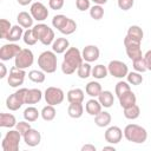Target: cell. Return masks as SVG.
<instances>
[{
  "label": "cell",
  "mask_w": 151,
  "mask_h": 151,
  "mask_svg": "<svg viewBox=\"0 0 151 151\" xmlns=\"http://www.w3.org/2000/svg\"><path fill=\"white\" fill-rule=\"evenodd\" d=\"M57 53L53 51H44L38 57V66L45 73H54L57 71Z\"/></svg>",
  "instance_id": "cell-3"
},
{
  "label": "cell",
  "mask_w": 151,
  "mask_h": 151,
  "mask_svg": "<svg viewBox=\"0 0 151 151\" xmlns=\"http://www.w3.org/2000/svg\"><path fill=\"white\" fill-rule=\"evenodd\" d=\"M105 150H110V151H116V147L113 146V144L112 145H107V146H104L103 147V151H105Z\"/></svg>",
  "instance_id": "cell-53"
},
{
  "label": "cell",
  "mask_w": 151,
  "mask_h": 151,
  "mask_svg": "<svg viewBox=\"0 0 151 151\" xmlns=\"http://www.w3.org/2000/svg\"><path fill=\"white\" fill-rule=\"evenodd\" d=\"M33 31V34L35 35V38L38 39V41H40L42 45L45 46H48V45H52L53 41H54V31L47 26L46 24H37L35 26H33L32 28Z\"/></svg>",
  "instance_id": "cell-4"
},
{
  "label": "cell",
  "mask_w": 151,
  "mask_h": 151,
  "mask_svg": "<svg viewBox=\"0 0 151 151\" xmlns=\"http://www.w3.org/2000/svg\"><path fill=\"white\" fill-rule=\"evenodd\" d=\"M27 90H28V88L22 87V88H19L18 91H15L14 93L9 94V96L6 98V107H7L9 111H18V110L25 104Z\"/></svg>",
  "instance_id": "cell-6"
},
{
  "label": "cell",
  "mask_w": 151,
  "mask_h": 151,
  "mask_svg": "<svg viewBox=\"0 0 151 151\" xmlns=\"http://www.w3.org/2000/svg\"><path fill=\"white\" fill-rule=\"evenodd\" d=\"M91 73H92V67H91L90 63H87V61L83 63V64L78 67V70H77V74H78V77H79L80 79H86V78H88V77L91 76Z\"/></svg>",
  "instance_id": "cell-34"
},
{
  "label": "cell",
  "mask_w": 151,
  "mask_h": 151,
  "mask_svg": "<svg viewBox=\"0 0 151 151\" xmlns=\"http://www.w3.org/2000/svg\"><path fill=\"white\" fill-rule=\"evenodd\" d=\"M45 72L44 71H39V70H32L28 72V79L33 83H37V84H41L45 81Z\"/></svg>",
  "instance_id": "cell-35"
},
{
  "label": "cell",
  "mask_w": 151,
  "mask_h": 151,
  "mask_svg": "<svg viewBox=\"0 0 151 151\" xmlns=\"http://www.w3.org/2000/svg\"><path fill=\"white\" fill-rule=\"evenodd\" d=\"M107 70L112 77L118 78V79H123L129 73L127 65L120 60H111L107 65Z\"/></svg>",
  "instance_id": "cell-10"
},
{
  "label": "cell",
  "mask_w": 151,
  "mask_h": 151,
  "mask_svg": "<svg viewBox=\"0 0 151 151\" xmlns=\"http://www.w3.org/2000/svg\"><path fill=\"white\" fill-rule=\"evenodd\" d=\"M118 99H119V104H120V106L123 109L130 107V106H132V105H134L137 103V97L131 90L125 92V93H123L120 97H118Z\"/></svg>",
  "instance_id": "cell-18"
},
{
  "label": "cell",
  "mask_w": 151,
  "mask_h": 151,
  "mask_svg": "<svg viewBox=\"0 0 151 151\" xmlns=\"http://www.w3.org/2000/svg\"><path fill=\"white\" fill-rule=\"evenodd\" d=\"M70 48V41L66 38H57L52 44V51L57 54H63Z\"/></svg>",
  "instance_id": "cell-17"
},
{
  "label": "cell",
  "mask_w": 151,
  "mask_h": 151,
  "mask_svg": "<svg viewBox=\"0 0 151 151\" xmlns=\"http://www.w3.org/2000/svg\"><path fill=\"white\" fill-rule=\"evenodd\" d=\"M21 137H22V134L17 129L15 130H9L5 134V137L1 142L2 151H18Z\"/></svg>",
  "instance_id": "cell-5"
},
{
  "label": "cell",
  "mask_w": 151,
  "mask_h": 151,
  "mask_svg": "<svg viewBox=\"0 0 151 151\" xmlns=\"http://www.w3.org/2000/svg\"><path fill=\"white\" fill-rule=\"evenodd\" d=\"M22 48L15 44V42H8V44H5L1 46L0 48V59L2 61H8L13 58H15L19 52L21 51Z\"/></svg>",
  "instance_id": "cell-11"
},
{
  "label": "cell",
  "mask_w": 151,
  "mask_h": 151,
  "mask_svg": "<svg viewBox=\"0 0 151 151\" xmlns=\"http://www.w3.org/2000/svg\"><path fill=\"white\" fill-rule=\"evenodd\" d=\"M12 28L11 22L7 19H1L0 20V38L1 39H6L9 31Z\"/></svg>",
  "instance_id": "cell-40"
},
{
  "label": "cell",
  "mask_w": 151,
  "mask_h": 151,
  "mask_svg": "<svg viewBox=\"0 0 151 151\" xmlns=\"http://www.w3.org/2000/svg\"><path fill=\"white\" fill-rule=\"evenodd\" d=\"M17 1H18V4L21 5V6H27V5H29V4L32 2V0H17Z\"/></svg>",
  "instance_id": "cell-51"
},
{
  "label": "cell",
  "mask_w": 151,
  "mask_h": 151,
  "mask_svg": "<svg viewBox=\"0 0 151 151\" xmlns=\"http://www.w3.org/2000/svg\"><path fill=\"white\" fill-rule=\"evenodd\" d=\"M29 13L33 17V19L37 20V21H44L48 17V9H47V7L42 2H40V1H35V2H33L31 5Z\"/></svg>",
  "instance_id": "cell-13"
},
{
  "label": "cell",
  "mask_w": 151,
  "mask_h": 151,
  "mask_svg": "<svg viewBox=\"0 0 151 151\" xmlns=\"http://www.w3.org/2000/svg\"><path fill=\"white\" fill-rule=\"evenodd\" d=\"M83 63H84V59H83V55L79 48L70 47L64 54V60L61 64V72L66 76L73 74Z\"/></svg>",
  "instance_id": "cell-1"
},
{
  "label": "cell",
  "mask_w": 151,
  "mask_h": 151,
  "mask_svg": "<svg viewBox=\"0 0 151 151\" xmlns=\"http://www.w3.org/2000/svg\"><path fill=\"white\" fill-rule=\"evenodd\" d=\"M67 20H68V18L66 15H64V14H57L52 19V26L59 31V29H61L64 27V25L67 22Z\"/></svg>",
  "instance_id": "cell-38"
},
{
  "label": "cell",
  "mask_w": 151,
  "mask_h": 151,
  "mask_svg": "<svg viewBox=\"0 0 151 151\" xmlns=\"http://www.w3.org/2000/svg\"><path fill=\"white\" fill-rule=\"evenodd\" d=\"M126 79H127V83L130 85H134V86H138L143 83V76L142 73L134 71V72H129L127 76H126Z\"/></svg>",
  "instance_id": "cell-36"
},
{
  "label": "cell",
  "mask_w": 151,
  "mask_h": 151,
  "mask_svg": "<svg viewBox=\"0 0 151 151\" xmlns=\"http://www.w3.org/2000/svg\"><path fill=\"white\" fill-rule=\"evenodd\" d=\"M22 138H24L25 144L27 146H31V147H34V146L39 145L40 142H41L40 132L38 130H35V129H32V127L28 131H26V133L22 136Z\"/></svg>",
  "instance_id": "cell-15"
},
{
  "label": "cell",
  "mask_w": 151,
  "mask_h": 151,
  "mask_svg": "<svg viewBox=\"0 0 151 151\" xmlns=\"http://www.w3.org/2000/svg\"><path fill=\"white\" fill-rule=\"evenodd\" d=\"M0 70H1V72H0V78L4 79V78L7 76V68H6V65H5L4 63H0Z\"/></svg>",
  "instance_id": "cell-49"
},
{
  "label": "cell",
  "mask_w": 151,
  "mask_h": 151,
  "mask_svg": "<svg viewBox=\"0 0 151 151\" xmlns=\"http://www.w3.org/2000/svg\"><path fill=\"white\" fill-rule=\"evenodd\" d=\"M144 59L147 66V71H151V50H149L145 54H144Z\"/></svg>",
  "instance_id": "cell-48"
},
{
  "label": "cell",
  "mask_w": 151,
  "mask_h": 151,
  "mask_svg": "<svg viewBox=\"0 0 151 151\" xmlns=\"http://www.w3.org/2000/svg\"><path fill=\"white\" fill-rule=\"evenodd\" d=\"M76 7L80 12L90 9L91 8V0H76Z\"/></svg>",
  "instance_id": "cell-46"
},
{
  "label": "cell",
  "mask_w": 151,
  "mask_h": 151,
  "mask_svg": "<svg viewBox=\"0 0 151 151\" xmlns=\"http://www.w3.org/2000/svg\"><path fill=\"white\" fill-rule=\"evenodd\" d=\"M40 116H41V118H42L44 120L51 122V120H53V119L55 118L57 111H55V109H54L53 105H48V104H47L46 106L42 107V110H41V112H40Z\"/></svg>",
  "instance_id": "cell-31"
},
{
  "label": "cell",
  "mask_w": 151,
  "mask_h": 151,
  "mask_svg": "<svg viewBox=\"0 0 151 151\" xmlns=\"http://www.w3.org/2000/svg\"><path fill=\"white\" fill-rule=\"evenodd\" d=\"M101 91H103L101 85H100L98 81H96V80L88 81L87 85L85 86V92H86L91 98H98V96L100 94Z\"/></svg>",
  "instance_id": "cell-26"
},
{
  "label": "cell",
  "mask_w": 151,
  "mask_h": 151,
  "mask_svg": "<svg viewBox=\"0 0 151 151\" xmlns=\"http://www.w3.org/2000/svg\"><path fill=\"white\" fill-rule=\"evenodd\" d=\"M44 98H45V101L46 104L48 105H53V106H57L59 104H61L65 99V93L61 88L59 87H55V86H50L45 90L44 92Z\"/></svg>",
  "instance_id": "cell-7"
},
{
  "label": "cell",
  "mask_w": 151,
  "mask_h": 151,
  "mask_svg": "<svg viewBox=\"0 0 151 151\" xmlns=\"http://www.w3.org/2000/svg\"><path fill=\"white\" fill-rule=\"evenodd\" d=\"M26 77V72L22 68L17 67L15 65L9 70V76L7 78V83L11 87H19L20 85L24 84Z\"/></svg>",
  "instance_id": "cell-12"
},
{
  "label": "cell",
  "mask_w": 151,
  "mask_h": 151,
  "mask_svg": "<svg viewBox=\"0 0 151 151\" xmlns=\"http://www.w3.org/2000/svg\"><path fill=\"white\" fill-rule=\"evenodd\" d=\"M98 100H99V103L101 104L103 107L109 109V107H111L113 105L114 97H113V93L111 91L105 90V91H101L100 92V94L98 96Z\"/></svg>",
  "instance_id": "cell-27"
},
{
  "label": "cell",
  "mask_w": 151,
  "mask_h": 151,
  "mask_svg": "<svg viewBox=\"0 0 151 151\" xmlns=\"http://www.w3.org/2000/svg\"><path fill=\"white\" fill-rule=\"evenodd\" d=\"M81 55L83 59L87 63H93L96 60H98L99 55H100V51L96 45H87L83 48L81 51Z\"/></svg>",
  "instance_id": "cell-16"
},
{
  "label": "cell",
  "mask_w": 151,
  "mask_h": 151,
  "mask_svg": "<svg viewBox=\"0 0 151 151\" xmlns=\"http://www.w3.org/2000/svg\"><path fill=\"white\" fill-rule=\"evenodd\" d=\"M91 1H93L94 5H105L109 0H91Z\"/></svg>",
  "instance_id": "cell-52"
},
{
  "label": "cell",
  "mask_w": 151,
  "mask_h": 151,
  "mask_svg": "<svg viewBox=\"0 0 151 151\" xmlns=\"http://www.w3.org/2000/svg\"><path fill=\"white\" fill-rule=\"evenodd\" d=\"M33 17L31 15V13H28V12H25V11H22V12H20L18 15H17V21H18V25H20L21 27H24V28H31L32 26H33Z\"/></svg>",
  "instance_id": "cell-19"
},
{
  "label": "cell",
  "mask_w": 151,
  "mask_h": 151,
  "mask_svg": "<svg viewBox=\"0 0 151 151\" xmlns=\"http://www.w3.org/2000/svg\"><path fill=\"white\" fill-rule=\"evenodd\" d=\"M24 37V27H21L20 25H14L12 26L6 40H8L9 42H17L20 39H22Z\"/></svg>",
  "instance_id": "cell-24"
},
{
  "label": "cell",
  "mask_w": 151,
  "mask_h": 151,
  "mask_svg": "<svg viewBox=\"0 0 151 151\" xmlns=\"http://www.w3.org/2000/svg\"><path fill=\"white\" fill-rule=\"evenodd\" d=\"M133 64V70L139 72V73H144L147 71V66H146V63H145V59H144V55L139 59H136L132 61Z\"/></svg>",
  "instance_id": "cell-43"
},
{
  "label": "cell",
  "mask_w": 151,
  "mask_h": 151,
  "mask_svg": "<svg viewBox=\"0 0 151 151\" xmlns=\"http://www.w3.org/2000/svg\"><path fill=\"white\" fill-rule=\"evenodd\" d=\"M34 63V54L29 48H22L19 54L14 58V65L19 68L26 70Z\"/></svg>",
  "instance_id": "cell-8"
},
{
  "label": "cell",
  "mask_w": 151,
  "mask_h": 151,
  "mask_svg": "<svg viewBox=\"0 0 151 151\" xmlns=\"http://www.w3.org/2000/svg\"><path fill=\"white\" fill-rule=\"evenodd\" d=\"M126 37H127V38H130L131 40H134V41L142 42L143 37H144V32H143V29H142L138 25H132V26H130V27L127 28Z\"/></svg>",
  "instance_id": "cell-23"
},
{
  "label": "cell",
  "mask_w": 151,
  "mask_h": 151,
  "mask_svg": "<svg viewBox=\"0 0 151 151\" xmlns=\"http://www.w3.org/2000/svg\"><path fill=\"white\" fill-rule=\"evenodd\" d=\"M124 110V117L126 119H130V120H134L137 119L139 116H140V109L137 104L130 106V107H126V109H123Z\"/></svg>",
  "instance_id": "cell-32"
},
{
  "label": "cell",
  "mask_w": 151,
  "mask_h": 151,
  "mask_svg": "<svg viewBox=\"0 0 151 151\" xmlns=\"http://www.w3.org/2000/svg\"><path fill=\"white\" fill-rule=\"evenodd\" d=\"M140 44H142V42L131 40V39L127 38V37L124 38V46H125L126 54H127V57H129L132 61L143 57V52H142V48H140Z\"/></svg>",
  "instance_id": "cell-9"
},
{
  "label": "cell",
  "mask_w": 151,
  "mask_h": 151,
  "mask_svg": "<svg viewBox=\"0 0 151 151\" xmlns=\"http://www.w3.org/2000/svg\"><path fill=\"white\" fill-rule=\"evenodd\" d=\"M22 40H24V42H25L26 45H28V46H33V45H35L37 41H38V39L35 38V35L33 34L32 28H27V29L24 32Z\"/></svg>",
  "instance_id": "cell-41"
},
{
  "label": "cell",
  "mask_w": 151,
  "mask_h": 151,
  "mask_svg": "<svg viewBox=\"0 0 151 151\" xmlns=\"http://www.w3.org/2000/svg\"><path fill=\"white\" fill-rule=\"evenodd\" d=\"M42 96L44 94L39 88H29V90H27V93H26L25 104H29V105L38 104L41 100Z\"/></svg>",
  "instance_id": "cell-20"
},
{
  "label": "cell",
  "mask_w": 151,
  "mask_h": 151,
  "mask_svg": "<svg viewBox=\"0 0 151 151\" xmlns=\"http://www.w3.org/2000/svg\"><path fill=\"white\" fill-rule=\"evenodd\" d=\"M32 126H31V124H29V122H27V120H22V122H19V123H17V125H15V129L24 136L25 133H26V131H28L29 129H31Z\"/></svg>",
  "instance_id": "cell-44"
},
{
  "label": "cell",
  "mask_w": 151,
  "mask_h": 151,
  "mask_svg": "<svg viewBox=\"0 0 151 151\" xmlns=\"http://www.w3.org/2000/svg\"><path fill=\"white\" fill-rule=\"evenodd\" d=\"M67 113L71 118L73 119H78L83 116L84 113V106L83 103H70L68 109H67Z\"/></svg>",
  "instance_id": "cell-28"
},
{
  "label": "cell",
  "mask_w": 151,
  "mask_h": 151,
  "mask_svg": "<svg viewBox=\"0 0 151 151\" xmlns=\"http://www.w3.org/2000/svg\"><path fill=\"white\" fill-rule=\"evenodd\" d=\"M101 104L99 103V100L98 99H96V98H91L90 100H87L86 101V104H85V110H86V112L90 114V116H97L100 111H101Z\"/></svg>",
  "instance_id": "cell-21"
},
{
  "label": "cell",
  "mask_w": 151,
  "mask_h": 151,
  "mask_svg": "<svg viewBox=\"0 0 151 151\" xmlns=\"http://www.w3.org/2000/svg\"><path fill=\"white\" fill-rule=\"evenodd\" d=\"M109 74V70H107V66H104L101 64H98L96 66L92 67V73L91 76L94 78V79H104L106 78Z\"/></svg>",
  "instance_id": "cell-30"
},
{
  "label": "cell",
  "mask_w": 151,
  "mask_h": 151,
  "mask_svg": "<svg viewBox=\"0 0 151 151\" xmlns=\"http://www.w3.org/2000/svg\"><path fill=\"white\" fill-rule=\"evenodd\" d=\"M123 131H122V129L120 127H118V126H110L106 131H105V133H104V138H105V140L109 143V144H118L120 140H122V138H123Z\"/></svg>",
  "instance_id": "cell-14"
},
{
  "label": "cell",
  "mask_w": 151,
  "mask_h": 151,
  "mask_svg": "<svg viewBox=\"0 0 151 151\" xmlns=\"http://www.w3.org/2000/svg\"><path fill=\"white\" fill-rule=\"evenodd\" d=\"M66 98H67L68 103H83L85 94L81 88H71L66 93Z\"/></svg>",
  "instance_id": "cell-25"
},
{
  "label": "cell",
  "mask_w": 151,
  "mask_h": 151,
  "mask_svg": "<svg viewBox=\"0 0 151 151\" xmlns=\"http://www.w3.org/2000/svg\"><path fill=\"white\" fill-rule=\"evenodd\" d=\"M112 120L111 114L107 111H100L97 116H94V123L98 127H106L110 125Z\"/></svg>",
  "instance_id": "cell-22"
},
{
  "label": "cell",
  "mask_w": 151,
  "mask_h": 151,
  "mask_svg": "<svg viewBox=\"0 0 151 151\" xmlns=\"http://www.w3.org/2000/svg\"><path fill=\"white\" fill-rule=\"evenodd\" d=\"M131 87H130V84L127 81H124V80H120L116 84V87H114V92L117 94V97H120L123 93L130 91Z\"/></svg>",
  "instance_id": "cell-42"
},
{
  "label": "cell",
  "mask_w": 151,
  "mask_h": 151,
  "mask_svg": "<svg viewBox=\"0 0 151 151\" xmlns=\"http://www.w3.org/2000/svg\"><path fill=\"white\" fill-rule=\"evenodd\" d=\"M64 1L65 0H48V6L51 9L58 11L64 7Z\"/></svg>",
  "instance_id": "cell-47"
},
{
  "label": "cell",
  "mask_w": 151,
  "mask_h": 151,
  "mask_svg": "<svg viewBox=\"0 0 151 151\" xmlns=\"http://www.w3.org/2000/svg\"><path fill=\"white\" fill-rule=\"evenodd\" d=\"M134 0H117V5L122 11H129L133 7Z\"/></svg>",
  "instance_id": "cell-45"
},
{
  "label": "cell",
  "mask_w": 151,
  "mask_h": 151,
  "mask_svg": "<svg viewBox=\"0 0 151 151\" xmlns=\"http://www.w3.org/2000/svg\"><path fill=\"white\" fill-rule=\"evenodd\" d=\"M90 17L94 20H100L104 17V8L101 5H93L90 8Z\"/></svg>",
  "instance_id": "cell-39"
},
{
  "label": "cell",
  "mask_w": 151,
  "mask_h": 151,
  "mask_svg": "<svg viewBox=\"0 0 151 151\" xmlns=\"http://www.w3.org/2000/svg\"><path fill=\"white\" fill-rule=\"evenodd\" d=\"M124 137L127 142L134 144H143L147 139V131L137 124H127L123 131Z\"/></svg>",
  "instance_id": "cell-2"
},
{
  "label": "cell",
  "mask_w": 151,
  "mask_h": 151,
  "mask_svg": "<svg viewBox=\"0 0 151 151\" xmlns=\"http://www.w3.org/2000/svg\"><path fill=\"white\" fill-rule=\"evenodd\" d=\"M39 116H40V112H39L38 109L34 107V106H28V107H26L25 111H24V118H25V120H27V122H29V123L35 122V120L39 118Z\"/></svg>",
  "instance_id": "cell-33"
},
{
  "label": "cell",
  "mask_w": 151,
  "mask_h": 151,
  "mask_svg": "<svg viewBox=\"0 0 151 151\" xmlns=\"http://www.w3.org/2000/svg\"><path fill=\"white\" fill-rule=\"evenodd\" d=\"M96 150H97V147L92 144H85L81 146V151H96Z\"/></svg>",
  "instance_id": "cell-50"
},
{
  "label": "cell",
  "mask_w": 151,
  "mask_h": 151,
  "mask_svg": "<svg viewBox=\"0 0 151 151\" xmlns=\"http://www.w3.org/2000/svg\"><path fill=\"white\" fill-rule=\"evenodd\" d=\"M76 29H77V22H76L73 19H70V18H68L67 22L64 25V27H63L61 29H59V32H60L61 34L70 35V34L74 33V32H76Z\"/></svg>",
  "instance_id": "cell-37"
},
{
  "label": "cell",
  "mask_w": 151,
  "mask_h": 151,
  "mask_svg": "<svg viewBox=\"0 0 151 151\" xmlns=\"http://www.w3.org/2000/svg\"><path fill=\"white\" fill-rule=\"evenodd\" d=\"M17 118L14 117V114L12 113H0V126L1 127H7V129H12L17 125Z\"/></svg>",
  "instance_id": "cell-29"
}]
</instances>
